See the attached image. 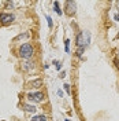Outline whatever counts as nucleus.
<instances>
[{"label":"nucleus","mask_w":119,"mask_h":121,"mask_svg":"<svg viewBox=\"0 0 119 121\" xmlns=\"http://www.w3.org/2000/svg\"><path fill=\"white\" fill-rule=\"evenodd\" d=\"M115 19H116V21H119V14H116V15H115Z\"/></svg>","instance_id":"nucleus-15"},{"label":"nucleus","mask_w":119,"mask_h":121,"mask_svg":"<svg viewBox=\"0 0 119 121\" xmlns=\"http://www.w3.org/2000/svg\"><path fill=\"white\" fill-rule=\"evenodd\" d=\"M33 68V62H23L22 63V69L23 70H30Z\"/></svg>","instance_id":"nucleus-7"},{"label":"nucleus","mask_w":119,"mask_h":121,"mask_svg":"<svg viewBox=\"0 0 119 121\" xmlns=\"http://www.w3.org/2000/svg\"><path fill=\"white\" fill-rule=\"evenodd\" d=\"M28 98L32 102H41L44 99V94L43 92H33V94H29L28 95Z\"/></svg>","instance_id":"nucleus-3"},{"label":"nucleus","mask_w":119,"mask_h":121,"mask_svg":"<svg viewBox=\"0 0 119 121\" xmlns=\"http://www.w3.org/2000/svg\"><path fill=\"white\" fill-rule=\"evenodd\" d=\"M68 87H70L68 84H64V88H66V92H67V94H70V88H68Z\"/></svg>","instance_id":"nucleus-14"},{"label":"nucleus","mask_w":119,"mask_h":121,"mask_svg":"<svg viewBox=\"0 0 119 121\" xmlns=\"http://www.w3.org/2000/svg\"><path fill=\"white\" fill-rule=\"evenodd\" d=\"M77 44L79 45V47H83V44H85V41H83V33H79V35H78V37H77Z\"/></svg>","instance_id":"nucleus-5"},{"label":"nucleus","mask_w":119,"mask_h":121,"mask_svg":"<svg viewBox=\"0 0 119 121\" xmlns=\"http://www.w3.org/2000/svg\"><path fill=\"white\" fill-rule=\"evenodd\" d=\"M53 65L56 66V69H58V70H60V68H62V63H60L59 60H53Z\"/></svg>","instance_id":"nucleus-11"},{"label":"nucleus","mask_w":119,"mask_h":121,"mask_svg":"<svg viewBox=\"0 0 119 121\" xmlns=\"http://www.w3.org/2000/svg\"><path fill=\"white\" fill-rule=\"evenodd\" d=\"M23 109H25L26 112H29V113H34V112L37 110L33 105H23Z\"/></svg>","instance_id":"nucleus-6"},{"label":"nucleus","mask_w":119,"mask_h":121,"mask_svg":"<svg viewBox=\"0 0 119 121\" xmlns=\"http://www.w3.org/2000/svg\"><path fill=\"white\" fill-rule=\"evenodd\" d=\"M47 21H48V26L51 28V26H52V19H51V17H47Z\"/></svg>","instance_id":"nucleus-13"},{"label":"nucleus","mask_w":119,"mask_h":121,"mask_svg":"<svg viewBox=\"0 0 119 121\" xmlns=\"http://www.w3.org/2000/svg\"><path fill=\"white\" fill-rule=\"evenodd\" d=\"M53 6H55V11H56L59 15H62V10L59 8V1H55V3H53Z\"/></svg>","instance_id":"nucleus-10"},{"label":"nucleus","mask_w":119,"mask_h":121,"mask_svg":"<svg viewBox=\"0 0 119 121\" xmlns=\"http://www.w3.org/2000/svg\"><path fill=\"white\" fill-rule=\"evenodd\" d=\"M19 55L25 58V59H28V58H32V55H33V47L28 43H25V44L21 47V50H19Z\"/></svg>","instance_id":"nucleus-1"},{"label":"nucleus","mask_w":119,"mask_h":121,"mask_svg":"<svg viewBox=\"0 0 119 121\" xmlns=\"http://www.w3.org/2000/svg\"><path fill=\"white\" fill-rule=\"evenodd\" d=\"M75 8H77L75 1H73V0H68V1L66 3V14L67 15H73L75 13Z\"/></svg>","instance_id":"nucleus-2"},{"label":"nucleus","mask_w":119,"mask_h":121,"mask_svg":"<svg viewBox=\"0 0 119 121\" xmlns=\"http://www.w3.org/2000/svg\"><path fill=\"white\" fill-rule=\"evenodd\" d=\"M32 121H47V117L45 116H34L33 118H32Z\"/></svg>","instance_id":"nucleus-9"},{"label":"nucleus","mask_w":119,"mask_h":121,"mask_svg":"<svg viewBox=\"0 0 119 121\" xmlns=\"http://www.w3.org/2000/svg\"><path fill=\"white\" fill-rule=\"evenodd\" d=\"M41 80H34V81H30L29 83V87H33V88H37V87H40L41 85Z\"/></svg>","instance_id":"nucleus-8"},{"label":"nucleus","mask_w":119,"mask_h":121,"mask_svg":"<svg viewBox=\"0 0 119 121\" xmlns=\"http://www.w3.org/2000/svg\"><path fill=\"white\" fill-rule=\"evenodd\" d=\"M64 44H66V52H68V51H70V40H68V39L66 40Z\"/></svg>","instance_id":"nucleus-12"},{"label":"nucleus","mask_w":119,"mask_h":121,"mask_svg":"<svg viewBox=\"0 0 119 121\" xmlns=\"http://www.w3.org/2000/svg\"><path fill=\"white\" fill-rule=\"evenodd\" d=\"M0 21L3 23H8V22H12L14 21V15L12 14H0Z\"/></svg>","instance_id":"nucleus-4"}]
</instances>
